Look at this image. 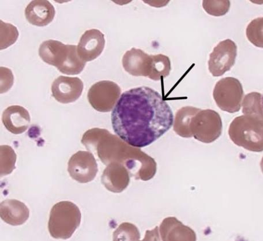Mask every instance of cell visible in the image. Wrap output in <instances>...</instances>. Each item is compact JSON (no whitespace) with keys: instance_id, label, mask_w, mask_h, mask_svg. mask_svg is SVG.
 <instances>
[{"instance_id":"6da1fadb","label":"cell","mask_w":263,"mask_h":241,"mask_svg":"<svg viewBox=\"0 0 263 241\" xmlns=\"http://www.w3.org/2000/svg\"><path fill=\"white\" fill-rule=\"evenodd\" d=\"M111 120L115 134L137 148L153 144L170 130L175 121L170 106L161 94L145 86L123 93Z\"/></svg>"},{"instance_id":"7a4b0ae2","label":"cell","mask_w":263,"mask_h":241,"mask_svg":"<svg viewBox=\"0 0 263 241\" xmlns=\"http://www.w3.org/2000/svg\"><path fill=\"white\" fill-rule=\"evenodd\" d=\"M39 55L45 63L54 66L60 72L68 75L81 73L86 64L85 61L79 58L76 45H64L55 40L42 42Z\"/></svg>"},{"instance_id":"3957f363","label":"cell","mask_w":263,"mask_h":241,"mask_svg":"<svg viewBox=\"0 0 263 241\" xmlns=\"http://www.w3.org/2000/svg\"><path fill=\"white\" fill-rule=\"evenodd\" d=\"M74 205L68 201L55 204L51 209L48 229L51 237L55 239L69 238L79 224L81 216L72 217Z\"/></svg>"},{"instance_id":"277c9868","label":"cell","mask_w":263,"mask_h":241,"mask_svg":"<svg viewBox=\"0 0 263 241\" xmlns=\"http://www.w3.org/2000/svg\"><path fill=\"white\" fill-rule=\"evenodd\" d=\"M244 92L241 83L236 78L220 79L213 91V97L220 109L228 113L240 110Z\"/></svg>"},{"instance_id":"5b68a950","label":"cell","mask_w":263,"mask_h":241,"mask_svg":"<svg viewBox=\"0 0 263 241\" xmlns=\"http://www.w3.org/2000/svg\"><path fill=\"white\" fill-rule=\"evenodd\" d=\"M121 88L116 83L103 80L93 84L89 89L87 98L91 106L98 112H110L118 102Z\"/></svg>"},{"instance_id":"8992f818","label":"cell","mask_w":263,"mask_h":241,"mask_svg":"<svg viewBox=\"0 0 263 241\" xmlns=\"http://www.w3.org/2000/svg\"><path fill=\"white\" fill-rule=\"evenodd\" d=\"M237 55V46L234 41L226 40L219 42L210 54V72L214 77H221L233 67Z\"/></svg>"},{"instance_id":"52a82bcc","label":"cell","mask_w":263,"mask_h":241,"mask_svg":"<svg viewBox=\"0 0 263 241\" xmlns=\"http://www.w3.org/2000/svg\"><path fill=\"white\" fill-rule=\"evenodd\" d=\"M68 172L74 180L86 183L95 178L98 172L96 160L93 155L86 151H79L70 158Z\"/></svg>"},{"instance_id":"ba28073f","label":"cell","mask_w":263,"mask_h":241,"mask_svg":"<svg viewBox=\"0 0 263 241\" xmlns=\"http://www.w3.org/2000/svg\"><path fill=\"white\" fill-rule=\"evenodd\" d=\"M193 125L197 138L200 140L214 139L221 133V119L213 110H200L194 118Z\"/></svg>"},{"instance_id":"9c48e42d","label":"cell","mask_w":263,"mask_h":241,"mask_svg":"<svg viewBox=\"0 0 263 241\" xmlns=\"http://www.w3.org/2000/svg\"><path fill=\"white\" fill-rule=\"evenodd\" d=\"M84 84L79 78L60 76L51 85V92L56 101L67 104L77 101L82 96Z\"/></svg>"},{"instance_id":"30bf717a","label":"cell","mask_w":263,"mask_h":241,"mask_svg":"<svg viewBox=\"0 0 263 241\" xmlns=\"http://www.w3.org/2000/svg\"><path fill=\"white\" fill-rule=\"evenodd\" d=\"M105 39L103 33L97 29L86 31L80 39L77 46L79 58L85 62L95 60L105 48Z\"/></svg>"},{"instance_id":"8fae6325","label":"cell","mask_w":263,"mask_h":241,"mask_svg":"<svg viewBox=\"0 0 263 241\" xmlns=\"http://www.w3.org/2000/svg\"><path fill=\"white\" fill-rule=\"evenodd\" d=\"M151 60V55L142 50L133 48L126 52L122 63L125 71L130 75L148 78Z\"/></svg>"},{"instance_id":"7c38bea8","label":"cell","mask_w":263,"mask_h":241,"mask_svg":"<svg viewBox=\"0 0 263 241\" xmlns=\"http://www.w3.org/2000/svg\"><path fill=\"white\" fill-rule=\"evenodd\" d=\"M2 120L7 129L15 135L23 134L30 124L29 112L24 107L18 105L6 108L3 113Z\"/></svg>"},{"instance_id":"4fadbf2b","label":"cell","mask_w":263,"mask_h":241,"mask_svg":"<svg viewBox=\"0 0 263 241\" xmlns=\"http://www.w3.org/2000/svg\"><path fill=\"white\" fill-rule=\"evenodd\" d=\"M55 9L48 1L36 0L28 5L25 9V16L30 24L44 27L50 24L54 20Z\"/></svg>"},{"instance_id":"5bb4252c","label":"cell","mask_w":263,"mask_h":241,"mask_svg":"<svg viewBox=\"0 0 263 241\" xmlns=\"http://www.w3.org/2000/svg\"><path fill=\"white\" fill-rule=\"evenodd\" d=\"M1 218L12 226H20L29 219L30 211L24 203L16 200H7L1 203Z\"/></svg>"},{"instance_id":"9a60e30c","label":"cell","mask_w":263,"mask_h":241,"mask_svg":"<svg viewBox=\"0 0 263 241\" xmlns=\"http://www.w3.org/2000/svg\"><path fill=\"white\" fill-rule=\"evenodd\" d=\"M151 55V65L148 78L158 81L167 77L172 70L171 61L168 57L162 54Z\"/></svg>"},{"instance_id":"2e32d148","label":"cell","mask_w":263,"mask_h":241,"mask_svg":"<svg viewBox=\"0 0 263 241\" xmlns=\"http://www.w3.org/2000/svg\"><path fill=\"white\" fill-rule=\"evenodd\" d=\"M241 105L244 114L250 115L259 113L262 116V96L259 92H251L244 98Z\"/></svg>"},{"instance_id":"e0dca14e","label":"cell","mask_w":263,"mask_h":241,"mask_svg":"<svg viewBox=\"0 0 263 241\" xmlns=\"http://www.w3.org/2000/svg\"><path fill=\"white\" fill-rule=\"evenodd\" d=\"M262 17L255 18L248 26L246 34L249 41L258 48L263 47Z\"/></svg>"},{"instance_id":"ac0fdd59","label":"cell","mask_w":263,"mask_h":241,"mask_svg":"<svg viewBox=\"0 0 263 241\" xmlns=\"http://www.w3.org/2000/svg\"><path fill=\"white\" fill-rule=\"evenodd\" d=\"M16 155L11 146H1V176L11 174L15 169Z\"/></svg>"},{"instance_id":"d6986e66","label":"cell","mask_w":263,"mask_h":241,"mask_svg":"<svg viewBox=\"0 0 263 241\" xmlns=\"http://www.w3.org/2000/svg\"><path fill=\"white\" fill-rule=\"evenodd\" d=\"M200 109L191 106L184 107L177 113L175 121H174L175 129L181 134L182 129L186 128L191 117L195 116Z\"/></svg>"},{"instance_id":"ffe728a7","label":"cell","mask_w":263,"mask_h":241,"mask_svg":"<svg viewBox=\"0 0 263 241\" xmlns=\"http://www.w3.org/2000/svg\"><path fill=\"white\" fill-rule=\"evenodd\" d=\"M1 40L0 49H6L15 43L18 35V31L15 26L1 21Z\"/></svg>"},{"instance_id":"44dd1931","label":"cell","mask_w":263,"mask_h":241,"mask_svg":"<svg viewBox=\"0 0 263 241\" xmlns=\"http://www.w3.org/2000/svg\"><path fill=\"white\" fill-rule=\"evenodd\" d=\"M203 7L209 15L221 16L229 12L230 7L229 1H203Z\"/></svg>"},{"instance_id":"7402d4cb","label":"cell","mask_w":263,"mask_h":241,"mask_svg":"<svg viewBox=\"0 0 263 241\" xmlns=\"http://www.w3.org/2000/svg\"><path fill=\"white\" fill-rule=\"evenodd\" d=\"M13 77L10 69L6 68H1V93L7 92L12 86L13 79H9Z\"/></svg>"}]
</instances>
